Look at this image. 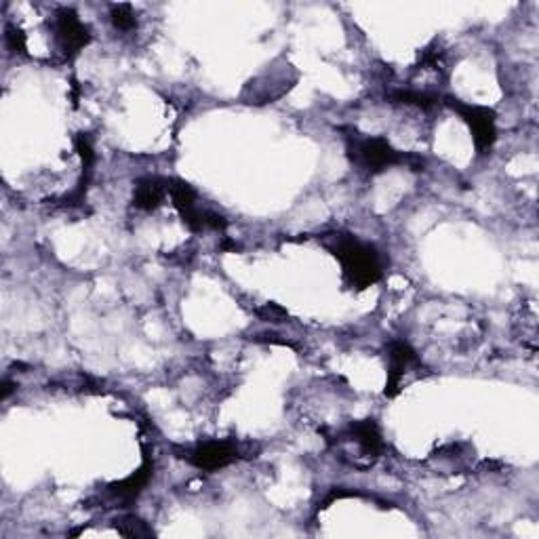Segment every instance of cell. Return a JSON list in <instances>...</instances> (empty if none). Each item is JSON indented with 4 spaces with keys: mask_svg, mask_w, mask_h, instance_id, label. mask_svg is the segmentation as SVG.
<instances>
[{
    "mask_svg": "<svg viewBox=\"0 0 539 539\" xmlns=\"http://www.w3.org/2000/svg\"><path fill=\"white\" fill-rule=\"evenodd\" d=\"M339 443H348L354 445L358 451V459H365L367 464H373L384 449L382 434H379L377 424L373 419H363V422L352 424L348 430H344L337 438Z\"/></svg>",
    "mask_w": 539,
    "mask_h": 539,
    "instance_id": "cell-8",
    "label": "cell"
},
{
    "mask_svg": "<svg viewBox=\"0 0 539 539\" xmlns=\"http://www.w3.org/2000/svg\"><path fill=\"white\" fill-rule=\"evenodd\" d=\"M110 19L118 32H133L137 28V19L131 5H114Z\"/></svg>",
    "mask_w": 539,
    "mask_h": 539,
    "instance_id": "cell-11",
    "label": "cell"
},
{
    "mask_svg": "<svg viewBox=\"0 0 539 539\" xmlns=\"http://www.w3.org/2000/svg\"><path fill=\"white\" fill-rule=\"evenodd\" d=\"M167 192H169V182H165V179L144 177V179H139L137 186H135L133 205H135V209L154 211L158 205L163 203Z\"/></svg>",
    "mask_w": 539,
    "mask_h": 539,
    "instance_id": "cell-10",
    "label": "cell"
},
{
    "mask_svg": "<svg viewBox=\"0 0 539 539\" xmlns=\"http://www.w3.org/2000/svg\"><path fill=\"white\" fill-rule=\"evenodd\" d=\"M150 476H152V464L146 462L137 472H133L129 478H125V481L110 485L106 489V499H110L112 504H121V508L131 506L139 497V493H142L144 487L148 485Z\"/></svg>",
    "mask_w": 539,
    "mask_h": 539,
    "instance_id": "cell-9",
    "label": "cell"
},
{
    "mask_svg": "<svg viewBox=\"0 0 539 539\" xmlns=\"http://www.w3.org/2000/svg\"><path fill=\"white\" fill-rule=\"evenodd\" d=\"M116 529L125 537H150L152 529L137 516H123L121 521H116Z\"/></svg>",
    "mask_w": 539,
    "mask_h": 539,
    "instance_id": "cell-12",
    "label": "cell"
},
{
    "mask_svg": "<svg viewBox=\"0 0 539 539\" xmlns=\"http://www.w3.org/2000/svg\"><path fill=\"white\" fill-rule=\"evenodd\" d=\"M348 156L358 169L369 173H379L394 165H409L413 171L424 167L422 158L394 150L384 137L348 135Z\"/></svg>",
    "mask_w": 539,
    "mask_h": 539,
    "instance_id": "cell-2",
    "label": "cell"
},
{
    "mask_svg": "<svg viewBox=\"0 0 539 539\" xmlns=\"http://www.w3.org/2000/svg\"><path fill=\"white\" fill-rule=\"evenodd\" d=\"M447 106H451L459 116H462L464 121L468 123V127L472 129L476 150L481 154L489 152L495 144V137H497L493 110L483 108V106H474V104H464L453 97H447Z\"/></svg>",
    "mask_w": 539,
    "mask_h": 539,
    "instance_id": "cell-5",
    "label": "cell"
},
{
    "mask_svg": "<svg viewBox=\"0 0 539 539\" xmlns=\"http://www.w3.org/2000/svg\"><path fill=\"white\" fill-rule=\"evenodd\" d=\"M51 28H53V38H55L57 49L66 57H74L91 41L87 26L81 22V17H78L72 9H57L53 15Z\"/></svg>",
    "mask_w": 539,
    "mask_h": 539,
    "instance_id": "cell-4",
    "label": "cell"
},
{
    "mask_svg": "<svg viewBox=\"0 0 539 539\" xmlns=\"http://www.w3.org/2000/svg\"><path fill=\"white\" fill-rule=\"evenodd\" d=\"M179 457H184L186 462H190L196 468L211 472L226 468L228 464L234 462V459H238V445L234 441H209L186 449L184 455Z\"/></svg>",
    "mask_w": 539,
    "mask_h": 539,
    "instance_id": "cell-7",
    "label": "cell"
},
{
    "mask_svg": "<svg viewBox=\"0 0 539 539\" xmlns=\"http://www.w3.org/2000/svg\"><path fill=\"white\" fill-rule=\"evenodd\" d=\"M325 247L342 262L346 281L354 289H367L382 278V259L375 247L350 234H329Z\"/></svg>",
    "mask_w": 539,
    "mask_h": 539,
    "instance_id": "cell-1",
    "label": "cell"
},
{
    "mask_svg": "<svg viewBox=\"0 0 539 539\" xmlns=\"http://www.w3.org/2000/svg\"><path fill=\"white\" fill-rule=\"evenodd\" d=\"M5 41H7V47L13 51V53H26V36L24 32L15 28V26H7L5 30Z\"/></svg>",
    "mask_w": 539,
    "mask_h": 539,
    "instance_id": "cell-13",
    "label": "cell"
},
{
    "mask_svg": "<svg viewBox=\"0 0 539 539\" xmlns=\"http://www.w3.org/2000/svg\"><path fill=\"white\" fill-rule=\"evenodd\" d=\"M169 196L173 201V207L177 209L179 215H182L184 224L190 230L203 232V230H224L226 228L224 215L198 207L196 192L192 190L190 184L182 182V179H171V182H169Z\"/></svg>",
    "mask_w": 539,
    "mask_h": 539,
    "instance_id": "cell-3",
    "label": "cell"
},
{
    "mask_svg": "<svg viewBox=\"0 0 539 539\" xmlns=\"http://www.w3.org/2000/svg\"><path fill=\"white\" fill-rule=\"evenodd\" d=\"M388 361H390V373H388V396H396L403 390L407 384V375L415 373V369L422 367V361H419L417 352L403 342V339H396V342L390 344L388 348Z\"/></svg>",
    "mask_w": 539,
    "mask_h": 539,
    "instance_id": "cell-6",
    "label": "cell"
}]
</instances>
